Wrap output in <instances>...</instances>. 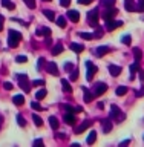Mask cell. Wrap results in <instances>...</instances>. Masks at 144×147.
<instances>
[{
  "label": "cell",
  "mask_w": 144,
  "mask_h": 147,
  "mask_svg": "<svg viewBox=\"0 0 144 147\" xmlns=\"http://www.w3.org/2000/svg\"><path fill=\"white\" fill-rule=\"evenodd\" d=\"M78 3L80 5H91L92 0H78Z\"/></svg>",
  "instance_id": "cell-48"
},
{
  "label": "cell",
  "mask_w": 144,
  "mask_h": 147,
  "mask_svg": "<svg viewBox=\"0 0 144 147\" xmlns=\"http://www.w3.org/2000/svg\"><path fill=\"white\" fill-rule=\"evenodd\" d=\"M138 69H140V63H138V61H135L133 64H130V74H132V75H130V80H133L135 74L138 72Z\"/></svg>",
  "instance_id": "cell-20"
},
{
  "label": "cell",
  "mask_w": 144,
  "mask_h": 147,
  "mask_svg": "<svg viewBox=\"0 0 144 147\" xmlns=\"http://www.w3.org/2000/svg\"><path fill=\"white\" fill-rule=\"evenodd\" d=\"M86 67H87V72H86V78L87 80H92L94 78V75L97 72H98V67L95 66V64H92V61H86Z\"/></svg>",
  "instance_id": "cell-6"
},
{
  "label": "cell",
  "mask_w": 144,
  "mask_h": 147,
  "mask_svg": "<svg viewBox=\"0 0 144 147\" xmlns=\"http://www.w3.org/2000/svg\"><path fill=\"white\" fill-rule=\"evenodd\" d=\"M133 54H135V61L140 63V61H141V58H143L141 49H140V48H133Z\"/></svg>",
  "instance_id": "cell-25"
},
{
  "label": "cell",
  "mask_w": 144,
  "mask_h": 147,
  "mask_svg": "<svg viewBox=\"0 0 144 147\" xmlns=\"http://www.w3.org/2000/svg\"><path fill=\"white\" fill-rule=\"evenodd\" d=\"M110 118L115 119V121H118V123H121L123 119L126 118V115H124V113L121 112V110H120L118 106L112 104V106H110Z\"/></svg>",
  "instance_id": "cell-2"
},
{
  "label": "cell",
  "mask_w": 144,
  "mask_h": 147,
  "mask_svg": "<svg viewBox=\"0 0 144 147\" xmlns=\"http://www.w3.org/2000/svg\"><path fill=\"white\" fill-rule=\"evenodd\" d=\"M103 6H106V8H110V6H114L115 5V0H103Z\"/></svg>",
  "instance_id": "cell-41"
},
{
  "label": "cell",
  "mask_w": 144,
  "mask_h": 147,
  "mask_svg": "<svg viewBox=\"0 0 144 147\" xmlns=\"http://www.w3.org/2000/svg\"><path fill=\"white\" fill-rule=\"evenodd\" d=\"M43 14H45V17L48 18V20H55V16H54V12H52V11H49V9H45V11H43Z\"/></svg>",
  "instance_id": "cell-31"
},
{
  "label": "cell",
  "mask_w": 144,
  "mask_h": 147,
  "mask_svg": "<svg viewBox=\"0 0 144 147\" xmlns=\"http://www.w3.org/2000/svg\"><path fill=\"white\" fill-rule=\"evenodd\" d=\"M17 123H18V126H20V127L26 126V121H25V118H23L22 115H17Z\"/></svg>",
  "instance_id": "cell-38"
},
{
  "label": "cell",
  "mask_w": 144,
  "mask_h": 147,
  "mask_svg": "<svg viewBox=\"0 0 144 147\" xmlns=\"http://www.w3.org/2000/svg\"><path fill=\"white\" fill-rule=\"evenodd\" d=\"M138 74H140V80L144 81V71L143 69H138Z\"/></svg>",
  "instance_id": "cell-49"
},
{
  "label": "cell",
  "mask_w": 144,
  "mask_h": 147,
  "mask_svg": "<svg viewBox=\"0 0 144 147\" xmlns=\"http://www.w3.org/2000/svg\"><path fill=\"white\" fill-rule=\"evenodd\" d=\"M95 141H97V132H95V130H92V132L89 133V136H87L86 142H87V144H89V146H92V144H94Z\"/></svg>",
  "instance_id": "cell-19"
},
{
  "label": "cell",
  "mask_w": 144,
  "mask_h": 147,
  "mask_svg": "<svg viewBox=\"0 0 144 147\" xmlns=\"http://www.w3.org/2000/svg\"><path fill=\"white\" fill-rule=\"evenodd\" d=\"M46 71H48V74H51V75L57 77L58 75V66L55 61H48L46 63Z\"/></svg>",
  "instance_id": "cell-8"
},
{
  "label": "cell",
  "mask_w": 144,
  "mask_h": 147,
  "mask_svg": "<svg viewBox=\"0 0 144 147\" xmlns=\"http://www.w3.org/2000/svg\"><path fill=\"white\" fill-rule=\"evenodd\" d=\"M66 16H68V18H69V20H71V22H74V23H77L78 20H80V14H78V11H77V9H69Z\"/></svg>",
  "instance_id": "cell-10"
},
{
  "label": "cell",
  "mask_w": 144,
  "mask_h": 147,
  "mask_svg": "<svg viewBox=\"0 0 144 147\" xmlns=\"http://www.w3.org/2000/svg\"><path fill=\"white\" fill-rule=\"evenodd\" d=\"M103 37V29H101L100 26L95 28V32H94V38H101Z\"/></svg>",
  "instance_id": "cell-33"
},
{
  "label": "cell",
  "mask_w": 144,
  "mask_h": 147,
  "mask_svg": "<svg viewBox=\"0 0 144 147\" xmlns=\"http://www.w3.org/2000/svg\"><path fill=\"white\" fill-rule=\"evenodd\" d=\"M2 123H3V117L0 115V127H2Z\"/></svg>",
  "instance_id": "cell-57"
},
{
  "label": "cell",
  "mask_w": 144,
  "mask_h": 147,
  "mask_svg": "<svg viewBox=\"0 0 144 147\" xmlns=\"http://www.w3.org/2000/svg\"><path fill=\"white\" fill-rule=\"evenodd\" d=\"M34 146H43V141H41V140H35L34 141Z\"/></svg>",
  "instance_id": "cell-52"
},
{
  "label": "cell",
  "mask_w": 144,
  "mask_h": 147,
  "mask_svg": "<svg viewBox=\"0 0 144 147\" xmlns=\"http://www.w3.org/2000/svg\"><path fill=\"white\" fill-rule=\"evenodd\" d=\"M120 26H123V22L121 20H106V31H109V32H112L114 29H117V28H120Z\"/></svg>",
  "instance_id": "cell-7"
},
{
  "label": "cell",
  "mask_w": 144,
  "mask_h": 147,
  "mask_svg": "<svg viewBox=\"0 0 144 147\" xmlns=\"http://www.w3.org/2000/svg\"><path fill=\"white\" fill-rule=\"evenodd\" d=\"M117 9H115V8H112V6H110V8H106V11L103 12V18H104V20H112V18L115 17V16H117Z\"/></svg>",
  "instance_id": "cell-9"
},
{
  "label": "cell",
  "mask_w": 144,
  "mask_h": 147,
  "mask_svg": "<svg viewBox=\"0 0 144 147\" xmlns=\"http://www.w3.org/2000/svg\"><path fill=\"white\" fill-rule=\"evenodd\" d=\"M3 20H5V17H3V16H0V23H2V25H3Z\"/></svg>",
  "instance_id": "cell-56"
},
{
  "label": "cell",
  "mask_w": 144,
  "mask_h": 147,
  "mask_svg": "<svg viewBox=\"0 0 144 147\" xmlns=\"http://www.w3.org/2000/svg\"><path fill=\"white\" fill-rule=\"evenodd\" d=\"M62 86H63V90L64 92H72V86H71V83H69L68 80H62Z\"/></svg>",
  "instance_id": "cell-22"
},
{
  "label": "cell",
  "mask_w": 144,
  "mask_h": 147,
  "mask_svg": "<svg viewBox=\"0 0 144 147\" xmlns=\"http://www.w3.org/2000/svg\"><path fill=\"white\" fill-rule=\"evenodd\" d=\"M98 18H100L98 9H92V11L87 12V23H89V26H92V28L98 26Z\"/></svg>",
  "instance_id": "cell-4"
},
{
  "label": "cell",
  "mask_w": 144,
  "mask_h": 147,
  "mask_svg": "<svg viewBox=\"0 0 144 147\" xmlns=\"http://www.w3.org/2000/svg\"><path fill=\"white\" fill-rule=\"evenodd\" d=\"M124 8H126V11H129V12L137 11V3H135V0H124Z\"/></svg>",
  "instance_id": "cell-14"
},
{
  "label": "cell",
  "mask_w": 144,
  "mask_h": 147,
  "mask_svg": "<svg viewBox=\"0 0 144 147\" xmlns=\"http://www.w3.org/2000/svg\"><path fill=\"white\" fill-rule=\"evenodd\" d=\"M37 34H39V35L45 34L46 37H49V35H51V29H49V28H43V29H39V31H37Z\"/></svg>",
  "instance_id": "cell-34"
},
{
  "label": "cell",
  "mask_w": 144,
  "mask_h": 147,
  "mask_svg": "<svg viewBox=\"0 0 144 147\" xmlns=\"http://www.w3.org/2000/svg\"><path fill=\"white\" fill-rule=\"evenodd\" d=\"M64 123L66 124H69V126H74V124L77 123V118H75V115H74L72 112H68L66 115H64Z\"/></svg>",
  "instance_id": "cell-13"
},
{
  "label": "cell",
  "mask_w": 144,
  "mask_h": 147,
  "mask_svg": "<svg viewBox=\"0 0 144 147\" xmlns=\"http://www.w3.org/2000/svg\"><path fill=\"white\" fill-rule=\"evenodd\" d=\"M107 69H109V74H110L112 77H118L120 74H121V67H120V66H115V64H109Z\"/></svg>",
  "instance_id": "cell-16"
},
{
  "label": "cell",
  "mask_w": 144,
  "mask_h": 147,
  "mask_svg": "<svg viewBox=\"0 0 144 147\" xmlns=\"http://www.w3.org/2000/svg\"><path fill=\"white\" fill-rule=\"evenodd\" d=\"M49 124H51V127H52L54 130H57V129H58V126H60L58 119L55 118V117H51V118H49Z\"/></svg>",
  "instance_id": "cell-23"
},
{
  "label": "cell",
  "mask_w": 144,
  "mask_h": 147,
  "mask_svg": "<svg viewBox=\"0 0 144 147\" xmlns=\"http://www.w3.org/2000/svg\"><path fill=\"white\" fill-rule=\"evenodd\" d=\"M137 11H138V12H144V0H138V3H137Z\"/></svg>",
  "instance_id": "cell-37"
},
{
  "label": "cell",
  "mask_w": 144,
  "mask_h": 147,
  "mask_svg": "<svg viewBox=\"0 0 144 147\" xmlns=\"http://www.w3.org/2000/svg\"><path fill=\"white\" fill-rule=\"evenodd\" d=\"M121 41H123V43L126 45V46H129V45H130V41H132V38H130V35H127V34H126V35H123V37H121Z\"/></svg>",
  "instance_id": "cell-36"
},
{
  "label": "cell",
  "mask_w": 144,
  "mask_h": 147,
  "mask_svg": "<svg viewBox=\"0 0 144 147\" xmlns=\"http://www.w3.org/2000/svg\"><path fill=\"white\" fill-rule=\"evenodd\" d=\"M22 40V34L18 31H14V29H9L8 32V45L11 46V48H17L18 43H20Z\"/></svg>",
  "instance_id": "cell-1"
},
{
  "label": "cell",
  "mask_w": 144,
  "mask_h": 147,
  "mask_svg": "<svg viewBox=\"0 0 144 147\" xmlns=\"http://www.w3.org/2000/svg\"><path fill=\"white\" fill-rule=\"evenodd\" d=\"M141 18H143V20H144V16H143V17H141Z\"/></svg>",
  "instance_id": "cell-60"
},
{
  "label": "cell",
  "mask_w": 144,
  "mask_h": 147,
  "mask_svg": "<svg viewBox=\"0 0 144 147\" xmlns=\"http://www.w3.org/2000/svg\"><path fill=\"white\" fill-rule=\"evenodd\" d=\"M106 90H107V84L103 83V81H100V83H95V84H94L92 94H94V96H101Z\"/></svg>",
  "instance_id": "cell-5"
},
{
  "label": "cell",
  "mask_w": 144,
  "mask_h": 147,
  "mask_svg": "<svg viewBox=\"0 0 144 147\" xmlns=\"http://www.w3.org/2000/svg\"><path fill=\"white\" fill-rule=\"evenodd\" d=\"M3 87H5V90H11L12 89V84L9 81H6V83H3Z\"/></svg>",
  "instance_id": "cell-46"
},
{
  "label": "cell",
  "mask_w": 144,
  "mask_h": 147,
  "mask_svg": "<svg viewBox=\"0 0 144 147\" xmlns=\"http://www.w3.org/2000/svg\"><path fill=\"white\" fill-rule=\"evenodd\" d=\"M43 63H45V58H39V63H37V69H41V66H43Z\"/></svg>",
  "instance_id": "cell-47"
},
{
  "label": "cell",
  "mask_w": 144,
  "mask_h": 147,
  "mask_svg": "<svg viewBox=\"0 0 144 147\" xmlns=\"http://www.w3.org/2000/svg\"><path fill=\"white\" fill-rule=\"evenodd\" d=\"M115 94H117L118 96L126 95V94H127V87H126V86H118V87H117V90H115Z\"/></svg>",
  "instance_id": "cell-29"
},
{
  "label": "cell",
  "mask_w": 144,
  "mask_h": 147,
  "mask_svg": "<svg viewBox=\"0 0 144 147\" xmlns=\"http://www.w3.org/2000/svg\"><path fill=\"white\" fill-rule=\"evenodd\" d=\"M83 100H85V103H91L94 100V94L85 86H83Z\"/></svg>",
  "instance_id": "cell-12"
},
{
  "label": "cell",
  "mask_w": 144,
  "mask_h": 147,
  "mask_svg": "<svg viewBox=\"0 0 144 147\" xmlns=\"http://www.w3.org/2000/svg\"><path fill=\"white\" fill-rule=\"evenodd\" d=\"M32 121H34V124H35L37 127H41V126H43V119H41L39 115H35V113L32 115Z\"/></svg>",
  "instance_id": "cell-26"
},
{
  "label": "cell",
  "mask_w": 144,
  "mask_h": 147,
  "mask_svg": "<svg viewBox=\"0 0 144 147\" xmlns=\"http://www.w3.org/2000/svg\"><path fill=\"white\" fill-rule=\"evenodd\" d=\"M143 140H144V136H143Z\"/></svg>",
  "instance_id": "cell-61"
},
{
  "label": "cell",
  "mask_w": 144,
  "mask_h": 147,
  "mask_svg": "<svg viewBox=\"0 0 144 147\" xmlns=\"http://www.w3.org/2000/svg\"><path fill=\"white\" fill-rule=\"evenodd\" d=\"M69 78H71V81H75L78 78V71H71V74H69Z\"/></svg>",
  "instance_id": "cell-42"
},
{
  "label": "cell",
  "mask_w": 144,
  "mask_h": 147,
  "mask_svg": "<svg viewBox=\"0 0 144 147\" xmlns=\"http://www.w3.org/2000/svg\"><path fill=\"white\" fill-rule=\"evenodd\" d=\"M78 35H80L83 40H92L94 38V34H89V32H80Z\"/></svg>",
  "instance_id": "cell-32"
},
{
  "label": "cell",
  "mask_w": 144,
  "mask_h": 147,
  "mask_svg": "<svg viewBox=\"0 0 144 147\" xmlns=\"http://www.w3.org/2000/svg\"><path fill=\"white\" fill-rule=\"evenodd\" d=\"M46 94H48V92H46V89H40V90L35 94V100H43L45 96H46Z\"/></svg>",
  "instance_id": "cell-30"
},
{
  "label": "cell",
  "mask_w": 144,
  "mask_h": 147,
  "mask_svg": "<svg viewBox=\"0 0 144 147\" xmlns=\"http://www.w3.org/2000/svg\"><path fill=\"white\" fill-rule=\"evenodd\" d=\"M55 22H57V25L62 28V29H63V28H66V18H64L63 16L57 17V18H55Z\"/></svg>",
  "instance_id": "cell-28"
},
{
  "label": "cell",
  "mask_w": 144,
  "mask_h": 147,
  "mask_svg": "<svg viewBox=\"0 0 144 147\" xmlns=\"http://www.w3.org/2000/svg\"><path fill=\"white\" fill-rule=\"evenodd\" d=\"M16 61H17V63H26V61H28V57H26V55H17V57H16Z\"/></svg>",
  "instance_id": "cell-39"
},
{
  "label": "cell",
  "mask_w": 144,
  "mask_h": 147,
  "mask_svg": "<svg viewBox=\"0 0 144 147\" xmlns=\"http://www.w3.org/2000/svg\"><path fill=\"white\" fill-rule=\"evenodd\" d=\"M32 86H45V81L43 80H34L32 81Z\"/></svg>",
  "instance_id": "cell-43"
},
{
  "label": "cell",
  "mask_w": 144,
  "mask_h": 147,
  "mask_svg": "<svg viewBox=\"0 0 144 147\" xmlns=\"http://www.w3.org/2000/svg\"><path fill=\"white\" fill-rule=\"evenodd\" d=\"M31 107L34 109V110H43V107H41L40 103H39V100H37V101H32V103H31Z\"/></svg>",
  "instance_id": "cell-35"
},
{
  "label": "cell",
  "mask_w": 144,
  "mask_h": 147,
  "mask_svg": "<svg viewBox=\"0 0 144 147\" xmlns=\"http://www.w3.org/2000/svg\"><path fill=\"white\" fill-rule=\"evenodd\" d=\"M143 95H144V86H143L141 89H140V90L137 92V96H143Z\"/></svg>",
  "instance_id": "cell-51"
},
{
  "label": "cell",
  "mask_w": 144,
  "mask_h": 147,
  "mask_svg": "<svg viewBox=\"0 0 144 147\" xmlns=\"http://www.w3.org/2000/svg\"><path fill=\"white\" fill-rule=\"evenodd\" d=\"M3 29V25H2V23H0V31H2Z\"/></svg>",
  "instance_id": "cell-58"
},
{
  "label": "cell",
  "mask_w": 144,
  "mask_h": 147,
  "mask_svg": "<svg viewBox=\"0 0 144 147\" xmlns=\"http://www.w3.org/2000/svg\"><path fill=\"white\" fill-rule=\"evenodd\" d=\"M62 107H63V109H66V110H68V112H75V109H74V107H72V106H69V104H63V106H62Z\"/></svg>",
  "instance_id": "cell-44"
},
{
  "label": "cell",
  "mask_w": 144,
  "mask_h": 147,
  "mask_svg": "<svg viewBox=\"0 0 144 147\" xmlns=\"http://www.w3.org/2000/svg\"><path fill=\"white\" fill-rule=\"evenodd\" d=\"M74 52H77V54H80V52H83L85 51V46L83 45H78V43H71V46H69Z\"/></svg>",
  "instance_id": "cell-18"
},
{
  "label": "cell",
  "mask_w": 144,
  "mask_h": 147,
  "mask_svg": "<svg viewBox=\"0 0 144 147\" xmlns=\"http://www.w3.org/2000/svg\"><path fill=\"white\" fill-rule=\"evenodd\" d=\"M23 2L26 3V6L29 9H34L35 8V0H23Z\"/></svg>",
  "instance_id": "cell-40"
},
{
  "label": "cell",
  "mask_w": 144,
  "mask_h": 147,
  "mask_svg": "<svg viewBox=\"0 0 144 147\" xmlns=\"http://www.w3.org/2000/svg\"><path fill=\"white\" fill-rule=\"evenodd\" d=\"M109 51H110L109 46H100V48H97V49L94 51V54L97 55V57H103V55H106Z\"/></svg>",
  "instance_id": "cell-15"
},
{
  "label": "cell",
  "mask_w": 144,
  "mask_h": 147,
  "mask_svg": "<svg viewBox=\"0 0 144 147\" xmlns=\"http://www.w3.org/2000/svg\"><path fill=\"white\" fill-rule=\"evenodd\" d=\"M18 86H20V89L28 94V92L31 90V83L28 81V75L26 74H18Z\"/></svg>",
  "instance_id": "cell-3"
},
{
  "label": "cell",
  "mask_w": 144,
  "mask_h": 147,
  "mask_svg": "<svg viewBox=\"0 0 144 147\" xmlns=\"http://www.w3.org/2000/svg\"><path fill=\"white\" fill-rule=\"evenodd\" d=\"M64 69H66V71H71V69H72V64H71V63H66V64H64Z\"/></svg>",
  "instance_id": "cell-53"
},
{
  "label": "cell",
  "mask_w": 144,
  "mask_h": 147,
  "mask_svg": "<svg viewBox=\"0 0 144 147\" xmlns=\"http://www.w3.org/2000/svg\"><path fill=\"white\" fill-rule=\"evenodd\" d=\"M2 5H3L6 9H9V11H12V9L16 8V5H14L11 0H2Z\"/></svg>",
  "instance_id": "cell-27"
},
{
  "label": "cell",
  "mask_w": 144,
  "mask_h": 147,
  "mask_svg": "<svg viewBox=\"0 0 144 147\" xmlns=\"http://www.w3.org/2000/svg\"><path fill=\"white\" fill-rule=\"evenodd\" d=\"M91 126H92V123L89 121V119H86V121H83L78 127H75V133H77V135H78V133H83L86 129H89Z\"/></svg>",
  "instance_id": "cell-11"
},
{
  "label": "cell",
  "mask_w": 144,
  "mask_h": 147,
  "mask_svg": "<svg viewBox=\"0 0 144 147\" xmlns=\"http://www.w3.org/2000/svg\"><path fill=\"white\" fill-rule=\"evenodd\" d=\"M57 138H58V140H64L66 135H64V133H57Z\"/></svg>",
  "instance_id": "cell-54"
},
{
  "label": "cell",
  "mask_w": 144,
  "mask_h": 147,
  "mask_svg": "<svg viewBox=\"0 0 144 147\" xmlns=\"http://www.w3.org/2000/svg\"><path fill=\"white\" fill-rule=\"evenodd\" d=\"M60 5L64 6V8H68L69 5H71V0H60Z\"/></svg>",
  "instance_id": "cell-45"
},
{
  "label": "cell",
  "mask_w": 144,
  "mask_h": 147,
  "mask_svg": "<svg viewBox=\"0 0 144 147\" xmlns=\"http://www.w3.org/2000/svg\"><path fill=\"white\" fill-rule=\"evenodd\" d=\"M45 43H46V45H48V46H49L51 43H52V40H51V37H46V40H45Z\"/></svg>",
  "instance_id": "cell-55"
},
{
  "label": "cell",
  "mask_w": 144,
  "mask_h": 147,
  "mask_svg": "<svg viewBox=\"0 0 144 147\" xmlns=\"http://www.w3.org/2000/svg\"><path fill=\"white\" fill-rule=\"evenodd\" d=\"M51 52H52V55H58V54H62L63 52V45L62 43H57L52 48V51H51Z\"/></svg>",
  "instance_id": "cell-21"
},
{
  "label": "cell",
  "mask_w": 144,
  "mask_h": 147,
  "mask_svg": "<svg viewBox=\"0 0 144 147\" xmlns=\"http://www.w3.org/2000/svg\"><path fill=\"white\" fill-rule=\"evenodd\" d=\"M103 132L104 133H109L112 130V118H107V119H103Z\"/></svg>",
  "instance_id": "cell-17"
},
{
  "label": "cell",
  "mask_w": 144,
  "mask_h": 147,
  "mask_svg": "<svg viewBox=\"0 0 144 147\" xmlns=\"http://www.w3.org/2000/svg\"><path fill=\"white\" fill-rule=\"evenodd\" d=\"M130 144V140H126V141H123L121 144H120V147H126V146H129Z\"/></svg>",
  "instance_id": "cell-50"
},
{
  "label": "cell",
  "mask_w": 144,
  "mask_h": 147,
  "mask_svg": "<svg viewBox=\"0 0 144 147\" xmlns=\"http://www.w3.org/2000/svg\"><path fill=\"white\" fill-rule=\"evenodd\" d=\"M45 2H51V0H45Z\"/></svg>",
  "instance_id": "cell-59"
},
{
  "label": "cell",
  "mask_w": 144,
  "mask_h": 147,
  "mask_svg": "<svg viewBox=\"0 0 144 147\" xmlns=\"http://www.w3.org/2000/svg\"><path fill=\"white\" fill-rule=\"evenodd\" d=\"M12 101H14V104H16V106H22L23 103H25V98H23V95H16L12 98Z\"/></svg>",
  "instance_id": "cell-24"
}]
</instances>
